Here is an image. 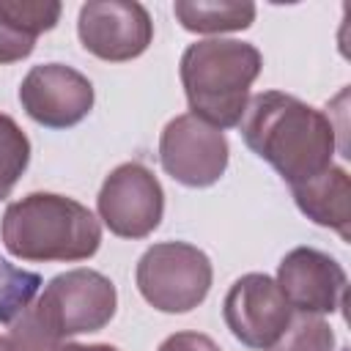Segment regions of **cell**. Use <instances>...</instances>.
Wrapping results in <instances>:
<instances>
[{
	"label": "cell",
	"instance_id": "1",
	"mask_svg": "<svg viewBox=\"0 0 351 351\" xmlns=\"http://www.w3.org/2000/svg\"><path fill=\"white\" fill-rule=\"evenodd\" d=\"M239 129L250 151L269 162L288 186L321 176L332 167L337 151V132L329 115L282 90L255 93Z\"/></svg>",
	"mask_w": 351,
	"mask_h": 351
},
{
	"label": "cell",
	"instance_id": "2",
	"mask_svg": "<svg viewBox=\"0 0 351 351\" xmlns=\"http://www.w3.org/2000/svg\"><path fill=\"white\" fill-rule=\"evenodd\" d=\"M3 247L30 263H74L96 255L101 225L96 214L74 197L55 192H30L3 211Z\"/></svg>",
	"mask_w": 351,
	"mask_h": 351
},
{
	"label": "cell",
	"instance_id": "3",
	"mask_svg": "<svg viewBox=\"0 0 351 351\" xmlns=\"http://www.w3.org/2000/svg\"><path fill=\"white\" fill-rule=\"evenodd\" d=\"M261 69L263 55L250 41L206 38L189 44L178 71L192 115L217 129L239 126Z\"/></svg>",
	"mask_w": 351,
	"mask_h": 351
},
{
	"label": "cell",
	"instance_id": "4",
	"mask_svg": "<svg viewBox=\"0 0 351 351\" xmlns=\"http://www.w3.org/2000/svg\"><path fill=\"white\" fill-rule=\"evenodd\" d=\"M137 291L159 313H189L211 288L214 269L203 250L186 241H159L137 261Z\"/></svg>",
	"mask_w": 351,
	"mask_h": 351
},
{
	"label": "cell",
	"instance_id": "5",
	"mask_svg": "<svg viewBox=\"0 0 351 351\" xmlns=\"http://www.w3.org/2000/svg\"><path fill=\"white\" fill-rule=\"evenodd\" d=\"M38 318L60 337L104 329L118 307V291L110 277L93 269L55 274L33 302Z\"/></svg>",
	"mask_w": 351,
	"mask_h": 351
},
{
	"label": "cell",
	"instance_id": "6",
	"mask_svg": "<svg viewBox=\"0 0 351 351\" xmlns=\"http://www.w3.org/2000/svg\"><path fill=\"white\" fill-rule=\"evenodd\" d=\"M96 208L110 233L121 239H145L162 222L165 192L159 178L145 165L123 162L104 178Z\"/></svg>",
	"mask_w": 351,
	"mask_h": 351
},
{
	"label": "cell",
	"instance_id": "7",
	"mask_svg": "<svg viewBox=\"0 0 351 351\" xmlns=\"http://www.w3.org/2000/svg\"><path fill=\"white\" fill-rule=\"evenodd\" d=\"M228 140L222 129L195 118L192 112L176 115L159 137V162L162 170L192 189L217 184L228 170Z\"/></svg>",
	"mask_w": 351,
	"mask_h": 351
},
{
	"label": "cell",
	"instance_id": "8",
	"mask_svg": "<svg viewBox=\"0 0 351 351\" xmlns=\"http://www.w3.org/2000/svg\"><path fill=\"white\" fill-rule=\"evenodd\" d=\"M291 315L293 310L280 285L261 271L239 277L222 302V318L230 335L255 351H269L291 324Z\"/></svg>",
	"mask_w": 351,
	"mask_h": 351
},
{
	"label": "cell",
	"instance_id": "9",
	"mask_svg": "<svg viewBox=\"0 0 351 351\" xmlns=\"http://www.w3.org/2000/svg\"><path fill=\"white\" fill-rule=\"evenodd\" d=\"M77 36L82 47L110 63L140 58L151 38L154 22L143 3L134 0H90L80 8Z\"/></svg>",
	"mask_w": 351,
	"mask_h": 351
},
{
	"label": "cell",
	"instance_id": "10",
	"mask_svg": "<svg viewBox=\"0 0 351 351\" xmlns=\"http://www.w3.org/2000/svg\"><path fill=\"white\" fill-rule=\"evenodd\" d=\"M93 85L66 63L33 66L19 85L22 110L47 129L77 126L93 110Z\"/></svg>",
	"mask_w": 351,
	"mask_h": 351
},
{
	"label": "cell",
	"instance_id": "11",
	"mask_svg": "<svg viewBox=\"0 0 351 351\" xmlns=\"http://www.w3.org/2000/svg\"><path fill=\"white\" fill-rule=\"evenodd\" d=\"M274 282L280 285L293 313L326 315V313H337L346 304L348 277L343 266L332 255L315 247L291 250L280 261Z\"/></svg>",
	"mask_w": 351,
	"mask_h": 351
},
{
	"label": "cell",
	"instance_id": "12",
	"mask_svg": "<svg viewBox=\"0 0 351 351\" xmlns=\"http://www.w3.org/2000/svg\"><path fill=\"white\" fill-rule=\"evenodd\" d=\"M58 0H0V66L25 60L60 19Z\"/></svg>",
	"mask_w": 351,
	"mask_h": 351
},
{
	"label": "cell",
	"instance_id": "13",
	"mask_svg": "<svg viewBox=\"0 0 351 351\" xmlns=\"http://www.w3.org/2000/svg\"><path fill=\"white\" fill-rule=\"evenodd\" d=\"M299 211L321 228H332L348 241V222H351V184L348 173L337 165L326 167L321 176L291 186Z\"/></svg>",
	"mask_w": 351,
	"mask_h": 351
},
{
	"label": "cell",
	"instance_id": "14",
	"mask_svg": "<svg viewBox=\"0 0 351 351\" xmlns=\"http://www.w3.org/2000/svg\"><path fill=\"white\" fill-rule=\"evenodd\" d=\"M176 19L189 33H233L255 22V3L250 0H176Z\"/></svg>",
	"mask_w": 351,
	"mask_h": 351
},
{
	"label": "cell",
	"instance_id": "15",
	"mask_svg": "<svg viewBox=\"0 0 351 351\" xmlns=\"http://www.w3.org/2000/svg\"><path fill=\"white\" fill-rule=\"evenodd\" d=\"M30 165V140L19 123L0 112V200L11 195L16 181Z\"/></svg>",
	"mask_w": 351,
	"mask_h": 351
},
{
	"label": "cell",
	"instance_id": "16",
	"mask_svg": "<svg viewBox=\"0 0 351 351\" xmlns=\"http://www.w3.org/2000/svg\"><path fill=\"white\" fill-rule=\"evenodd\" d=\"M38 285H41L38 274L16 269L5 258H0V324L11 326L36 302Z\"/></svg>",
	"mask_w": 351,
	"mask_h": 351
},
{
	"label": "cell",
	"instance_id": "17",
	"mask_svg": "<svg viewBox=\"0 0 351 351\" xmlns=\"http://www.w3.org/2000/svg\"><path fill=\"white\" fill-rule=\"evenodd\" d=\"M269 351H335V332L321 315L296 313Z\"/></svg>",
	"mask_w": 351,
	"mask_h": 351
},
{
	"label": "cell",
	"instance_id": "18",
	"mask_svg": "<svg viewBox=\"0 0 351 351\" xmlns=\"http://www.w3.org/2000/svg\"><path fill=\"white\" fill-rule=\"evenodd\" d=\"M63 340L38 318L36 307L30 304L8 332V348L11 351H58Z\"/></svg>",
	"mask_w": 351,
	"mask_h": 351
},
{
	"label": "cell",
	"instance_id": "19",
	"mask_svg": "<svg viewBox=\"0 0 351 351\" xmlns=\"http://www.w3.org/2000/svg\"><path fill=\"white\" fill-rule=\"evenodd\" d=\"M156 351H222L208 335L200 332H176L162 340Z\"/></svg>",
	"mask_w": 351,
	"mask_h": 351
},
{
	"label": "cell",
	"instance_id": "20",
	"mask_svg": "<svg viewBox=\"0 0 351 351\" xmlns=\"http://www.w3.org/2000/svg\"><path fill=\"white\" fill-rule=\"evenodd\" d=\"M58 351H118L110 343H63Z\"/></svg>",
	"mask_w": 351,
	"mask_h": 351
},
{
	"label": "cell",
	"instance_id": "21",
	"mask_svg": "<svg viewBox=\"0 0 351 351\" xmlns=\"http://www.w3.org/2000/svg\"><path fill=\"white\" fill-rule=\"evenodd\" d=\"M0 351H11L8 348V337H3V335H0Z\"/></svg>",
	"mask_w": 351,
	"mask_h": 351
}]
</instances>
